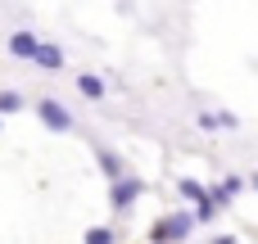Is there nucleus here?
Here are the masks:
<instances>
[{
    "label": "nucleus",
    "instance_id": "ddd939ff",
    "mask_svg": "<svg viewBox=\"0 0 258 244\" xmlns=\"http://www.w3.org/2000/svg\"><path fill=\"white\" fill-rule=\"evenodd\" d=\"M254 186H258V181H254Z\"/></svg>",
    "mask_w": 258,
    "mask_h": 244
},
{
    "label": "nucleus",
    "instance_id": "1a4fd4ad",
    "mask_svg": "<svg viewBox=\"0 0 258 244\" xmlns=\"http://www.w3.org/2000/svg\"><path fill=\"white\" fill-rule=\"evenodd\" d=\"M240 186H245V181H240V177H227V181H222V186H213V190H209V195H213V204H218V208H222V204H227V199H236V195H240Z\"/></svg>",
    "mask_w": 258,
    "mask_h": 244
},
{
    "label": "nucleus",
    "instance_id": "9d476101",
    "mask_svg": "<svg viewBox=\"0 0 258 244\" xmlns=\"http://www.w3.org/2000/svg\"><path fill=\"white\" fill-rule=\"evenodd\" d=\"M18 109H23V91H0V118L18 113Z\"/></svg>",
    "mask_w": 258,
    "mask_h": 244
},
{
    "label": "nucleus",
    "instance_id": "20e7f679",
    "mask_svg": "<svg viewBox=\"0 0 258 244\" xmlns=\"http://www.w3.org/2000/svg\"><path fill=\"white\" fill-rule=\"evenodd\" d=\"M145 195V181L141 177H122V181H113V190H109V204L118 208V213H127L136 199Z\"/></svg>",
    "mask_w": 258,
    "mask_h": 244
},
{
    "label": "nucleus",
    "instance_id": "f257e3e1",
    "mask_svg": "<svg viewBox=\"0 0 258 244\" xmlns=\"http://www.w3.org/2000/svg\"><path fill=\"white\" fill-rule=\"evenodd\" d=\"M200 222H195V213H168V217H159L154 226H150V244H181L190 240V231H195Z\"/></svg>",
    "mask_w": 258,
    "mask_h": 244
},
{
    "label": "nucleus",
    "instance_id": "0eeeda50",
    "mask_svg": "<svg viewBox=\"0 0 258 244\" xmlns=\"http://www.w3.org/2000/svg\"><path fill=\"white\" fill-rule=\"evenodd\" d=\"M95 158H100V172H104L109 181H122V177H132V172H127V163H122L113 149H95Z\"/></svg>",
    "mask_w": 258,
    "mask_h": 244
},
{
    "label": "nucleus",
    "instance_id": "f03ea898",
    "mask_svg": "<svg viewBox=\"0 0 258 244\" xmlns=\"http://www.w3.org/2000/svg\"><path fill=\"white\" fill-rule=\"evenodd\" d=\"M177 190H181V195H186V199L195 204V222H213V217H218V204H213V195H209V190H204L200 181L181 177V181H177Z\"/></svg>",
    "mask_w": 258,
    "mask_h": 244
},
{
    "label": "nucleus",
    "instance_id": "9b49d317",
    "mask_svg": "<svg viewBox=\"0 0 258 244\" xmlns=\"http://www.w3.org/2000/svg\"><path fill=\"white\" fill-rule=\"evenodd\" d=\"M113 240H118V235H113L109 226H91V231L82 235V244H113Z\"/></svg>",
    "mask_w": 258,
    "mask_h": 244
},
{
    "label": "nucleus",
    "instance_id": "7ed1b4c3",
    "mask_svg": "<svg viewBox=\"0 0 258 244\" xmlns=\"http://www.w3.org/2000/svg\"><path fill=\"white\" fill-rule=\"evenodd\" d=\"M36 113H41V122L50 127V131H73V113L54 100V95H41V104H36Z\"/></svg>",
    "mask_w": 258,
    "mask_h": 244
},
{
    "label": "nucleus",
    "instance_id": "6e6552de",
    "mask_svg": "<svg viewBox=\"0 0 258 244\" xmlns=\"http://www.w3.org/2000/svg\"><path fill=\"white\" fill-rule=\"evenodd\" d=\"M77 91H82L86 100H104V77H95V72H82V77H77Z\"/></svg>",
    "mask_w": 258,
    "mask_h": 244
},
{
    "label": "nucleus",
    "instance_id": "423d86ee",
    "mask_svg": "<svg viewBox=\"0 0 258 244\" xmlns=\"http://www.w3.org/2000/svg\"><path fill=\"white\" fill-rule=\"evenodd\" d=\"M36 50H41V41H36L27 27L9 36V54H14V59H36Z\"/></svg>",
    "mask_w": 258,
    "mask_h": 244
},
{
    "label": "nucleus",
    "instance_id": "39448f33",
    "mask_svg": "<svg viewBox=\"0 0 258 244\" xmlns=\"http://www.w3.org/2000/svg\"><path fill=\"white\" fill-rule=\"evenodd\" d=\"M36 68H45V72H59L68 59H63V45H54V41H41V50H36V59H32Z\"/></svg>",
    "mask_w": 258,
    "mask_h": 244
},
{
    "label": "nucleus",
    "instance_id": "f8f14e48",
    "mask_svg": "<svg viewBox=\"0 0 258 244\" xmlns=\"http://www.w3.org/2000/svg\"><path fill=\"white\" fill-rule=\"evenodd\" d=\"M209 244H236V235H213Z\"/></svg>",
    "mask_w": 258,
    "mask_h": 244
}]
</instances>
